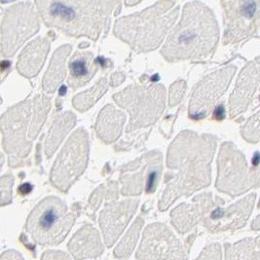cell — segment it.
<instances>
[{
	"instance_id": "obj_1",
	"label": "cell",
	"mask_w": 260,
	"mask_h": 260,
	"mask_svg": "<svg viewBox=\"0 0 260 260\" xmlns=\"http://www.w3.org/2000/svg\"><path fill=\"white\" fill-rule=\"evenodd\" d=\"M217 139L184 131L169 148L167 164L173 171L166 177V186L159 209L166 211L181 196H190L211 183V163Z\"/></svg>"
},
{
	"instance_id": "obj_2",
	"label": "cell",
	"mask_w": 260,
	"mask_h": 260,
	"mask_svg": "<svg viewBox=\"0 0 260 260\" xmlns=\"http://www.w3.org/2000/svg\"><path fill=\"white\" fill-rule=\"evenodd\" d=\"M36 4L47 26L93 40L108 30L111 16L121 9V0H36Z\"/></svg>"
},
{
	"instance_id": "obj_3",
	"label": "cell",
	"mask_w": 260,
	"mask_h": 260,
	"mask_svg": "<svg viewBox=\"0 0 260 260\" xmlns=\"http://www.w3.org/2000/svg\"><path fill=\"white\" fill-rule=\"evenodd\" d=\"M219 28L213 11L199 1L187 3L179 24L168 37L161 54L168 61L205 59L213 54Z\"/></svg>"
},
{
	"instance_id": "obj_4",
	"label": "cell",
	"mask_w": 260,
	"mask_h": 260,
	"mask_svg": "<svg viewBox=\"0 0 260 260\" xmlns=\"http://www.w3.org/2000/svg\"><path fill=\"white\" fill-rule=\"evenodd\" d=\"M177 0H160L144 11L121 18L114 25V35L138 52L159 47L167 32L178 19Z\"/></svg>"
},
{
	"instance_id": "obj_5",
	"label": "cell",
	"mask_w": 260,
	"mask_h": 260,
	"mask_svg": "<svg viewBox=\"0 0 260 260\" xmlns=\"http://www.w3.org/2000/svg\"><path fill=\"white\" fill-rule=\"evenodd\" d=\"M76 214L59 197H47L39 202L27 217L25 229L41 246L60 244L74 225Z\"/></svg>"
},
{
	"instance_id": "obj_6",
	"label": "cell",
	"mask_w": 260,
	"mask_h": 260,
	"mask_svg": "<svg viewBox=\"0 0 260 260\" xmlns=\"http://www.w3.org/2000/svg\"><path fill=\"white\" fill-rule=\"evenodd\" d=\"M119 107L127 109L131 120L127 132L152 125L165 108L166 91L163 85L129 86L113 96Z\"/></svg>"
},
{
	"instance_id": "obj_7",
	"label": "cell",
	"mask_w": 260,
	"mask_h": 260,
	"mask_svg": "<svg viewBox=\"0 0 260 260\" xmlns=\"http://www.w3.org/2000/svg\"><path fill=\"white\" fill-rule=\"evenodd\" d=\"M32 116V101L26 100L9 108L0 117V131L3 135V147L9 156V165L19 168L29 155L32 141L29 128Z\"/></svg>"
},
{
	"instance_id": "obj_8",
	"label": "cell",
	"mask_w": 260,
	"mask_h": 260,
	"mask_svg": "<svg viewBox=\"0 0 260 260\" xmlns=\"http://www.w3.org/2000/svg\"><path fill=\"white\" fill-rule=\"evenodd\" d=\"M259 185L258 164L248 171L245 156L232 142H225L218 156L216 187L234 197Z\"/></svg>"
},
{
	"instance_id": "obj_9",
	"label": "cell",
	"mask_w": 260,
	"mask_h": 260,
	"mask_svg": "<svg viewBox=\"0 0 260 260\" xmlns=\"http://www.w3.org/2000/svg\"><path fill=\"white\" fill-rule=\"evenodd\" d=\"M89 158V137L84 129L73 133L62 147L51 172L52 184L67 192L87 167Z\"/></svg>"
},
{
	"instance_id": "obj_10",
	"label": "cell",
	"mask_w": 260,
	"mask_h": 260,
	"mask_svg": "<svg viewBox=\"0 0 260 260\" xmlns=\"http://www.w3.org/2000/svg\"><path fill=\"white\" fill-rule=\"evenodd\" d=\"M39 28L38 16L30 3H19L10 7L1 24V55L4 58L13 57Z\"/></svg>"
},
{
	"instance_id": "obj_11",
	"label": "cell",
	"mask_w": 260,
	"mask_h": 260,
	"mask_svg": "<svg viewBox=\"0 0 260 260\" xmlns=\"http://www.w3.org/2000/svg\"><path fill=\"white\" fill-rule=\"evenodd\" d=\"M202 217L204 225L212 232H222L229 229L236 230L246 224L256 198V194L252 193L246 198L235 204L223 208L219 206V202H213L211 194L200 195Z\"/></svg>"
},
{
	"instance_id": "obj_12",
	"label": "cell",
	"mask_w": 260,
	"mask_h": 260,
	"mask_svg": "<svg viewBox=\"0 0 260 260\" xmlns=\"http://www.w3.org/2000/svg\"><path fill=\"white\" fill-rule=\"evenodd\" d=\"M223 43L235 44L258 32L260 0H221Z\"/></svg>"
},
{
	"instance_id": "obj_13",
	"label": "cell",
	"mask_w": 260,
	"mask_h": 260,
	"mask_svg": "<svg viewBox=\"0 0 260 260\" xmlns=\"http://www.w3.org/2000/svg\"><path fill=\"white\" fill-rule=\"evenodd\" d=\"M162 173V154L152 151L122 169V194L139 195L145 185L146 193H153Z\"/></svg>"
},
{
	"instance_id": "obj_14",
	"label": "cell",
	"mask_w": 260,
	"mask_h": 260,
	"mask_svg": "<svg viewBox=\"0 0 260 260\" xmlns=\"http://www.w3.org/2000/svg\"><path fill=\"white\" fill-rule=\"evenodd\" d=\"M236 72V67L229 66L215 71L199 83L189 102V117L197 120L209 115L220 96L224 94Z\"/></svg>"
},
{
	"instance_id": "obj_15",
	"label": "cell",
	"mask_w": 260,
	"mask_h": 260,
	"mask_svg": "<svg viewBox=\"0 0 260 260\" xmlns=\"http://www.w3.org/2000/svg\"><path fill=\"white\" fill-rule=\"evenodd\" d=\"M138 259L186 258L184 247L173 232L162 223L149 225L136 254Z\"/></svg>"
},
{
	"instance_id": "obj_16",
	"label": "cell",
	"mask_w": 260,
	"mask_h": 260,
	"mask_svg": "<svg viewBox=\"0 0 260 260\" xmlns=\"http://www.w3.org/2000/svg\"><path fill=\"white\" fill-rule=\"evenodd\" d=\"M139 206L138 200H127L116 204H108L100 216L107 247H111L118 239Z\"/></svg>"
},
{
	"instance_id": "obj_17",
	"label": "cell",
	"mask_w": 260,
	"mask_h": 260,
	"mask_svg": "<svg viewBox=\"0 0 260 260\" xmlns=\"http://www.w3.org/2000/svg\"><path fill=\"white\" fill-rule=\"evenodd\" d=\"M259 86V59L250 61L239 75L235 89L229 100L230 116L234 118L245 112Z\"/></svg>"
},
{
	"instance_id": "obj_18",
	"label": "cell",
	"mask_w": 260,
	"mask_h": 260,
	"mask_svg": "<svg viewBox=\"0 0 260 260\" xmlns=\"http://www.w3.org/2000/svg\"><path fill=\"white\" fill-rule=\"evenodd\" d=\"M50 44L47 37H39L27 44L18 59L17 70L19 73L26 78L36 76L47 58Z\"/></svg>"
},
{
	"instance_id": "obj_19",
	"label": "cell",
	"mask_w": 260,
	"mask_h": 260,
	"mask_svg": "<svg viewBox=\"0 0 260 260\" xmlns=\"http://www.w3.org/2000/svg\"><path fill=\"white\" fill-rule=\"evenodd\" d=\"M71 254L76 259L95 258L104 252L99 232L91 225L80 228L69 244Z\"/></svg>"
},
{
	"instance_id": "obj_20",
	"label": "cell",
	"mask_w": 260,
	"mask_h": 260,
	"mask_svg": "<svg viewBox=\"0 0 260 260\" xmlns=\"http://www.w3.org/2000/svg\"><path fill=\"white\" fill-rule=\"evenodd\" d=\"M69 85L78 89L91 81L99 70V62L92 52L77 51L70 60Z\"/></svg>"
},
{
	"instance_id": "obj_21",
	"label": "cell",
	"mask_w": 260,
	"mask_h": 260,
	"mask_svg": "<svg viewBox=\"0 0 260 260\" xmlns=\"http://www.w3.org/2000/svg\"><path fill=\"white\" fill-rule=\"evenodd\" d=\"M126 115L111 105L105 107L96 121L95 133L99 138L107 144L115 142L121 135Z\"/></svg>"
},
{
	"instance_id": "obj_22",
	"label": "cell",
	"mask_w": 260,
	"mask_h": 260,
	"mask_svg": "<svg viewBox=\"0 0 260 260\" xmlns=\"http://www.w3.org/2000/svg\"><path fill=\"white\" fill-rule=\"evenodd\" d=\"M71 52V45H63L53 55L42 82V88L46 93H54L63 81L67 73L66 61Z\"/></svg>"
},
{
	"instance_id": "obj_23",
	"label": "cell",
	"mask_w": 260,
	"mask_h": 260,
	"mask_svg": "<svg viewBox=\"0 0 260 260\" xmlns=\"http://www.w3.org/2000/svg\"><path fill=\"white\" fill-rule=\"evenodd\" d=\"M75 122L76 116L73 113H71V111H67L56 117L51 129L49 131L45 143V153L47 158H50L55 153L59 144L63 141L64 137L75 125Z\"/></svg>"
},
{
	"instance_id": "obj_24",
	"label": "cell",
	"mask_w": 260,
	"mask_h": 260,
	"mask_svg": "<svg viewBox=\"0 0 260 260\" xmlns=\"http://www.w3.org/2000/svg\"><path fill=\"white\" fill-rule=\"evenodd\" d=\"M201 217V203L198 197H195L194 204H181L172 212V222L180 233L188 232Z\"/></svg>"
},
{
	"instance_id": "obj_25",
	"label": "cell",
	"mask_w": 260,
	"mask_h": 260,
	"mask_svg": "<svg viewBox=\"0 0 260 260\" xmlns=\"http://www.w3.org/2000/svg\"><path fill=\"white\" fill-rule=\"evenodd\" d=\"M51 108V100L44 95H39L32 100V116L29 128V139L35 141L41 130L48 112Z\"/></svg>"
},
{
	"instance_id": "obj_26",
	"label": "cell",
	"mask_w": 260,
	"mask_h": 260,
	"mask_svg": "<svg viewBox=\"0 0 260 260\" xmlns=\"http://www.w3.org/2000/svg\"><path fill=\"white\" fill-rule=\"evenodd\" d=\"M226 259H259V237L226 246Z\"/></svg>"
},
{
	"instance_id": "obj_27",
	"label": "cell",
	"mask_w": 260,
	"mask_h": 260,
	"mask_svg": "<svg viewBox=\"0 0 260 260\" xmlns=\"http://www.w3.org/2000/svg\"><path fill=\"white\" fill-rule=\"evenodd\" d=\"M107 87L108 85L107 78L104 77L91 90L76 95L72 101L73 107L79 111H86L90 107H93L95 102H98L102 98V95L107 92Z\"/></svg>"
},
{
	"instance_id": "obj_28",
	"label": "cell",
	"mask_w": 260,
	"mask_h": 260,
	"mask_svg": "<svg viewBox=\"0 0 260 260\" xmlns=\"http://www.w3.org/2000/svg\"><path fill=\"white\" fill-rule=\"evenodd\" d=\"M143 225V219L142 217H138L137 221L131 227L130 230L126 234V236L122 239L119 243L117 248H115L114 254L118 258H128L135 248V245L140 236V232Z\"/></svg>"
},
{
	"instance_id": "obj_29",
	"label": "cell",
	"mask_w": 260,
	"mask_h": 260,
	"mask_svg": "<svg viewBox=\"0 0 260 260\" xmlns=\"http://www.w3.org/2000/svg\"><path fill=\"white\" fill-rule=\"evenodd\" d=\"M243 137L246 141L251 143L259 142V113L256 112L242 131Z\"/></svg>"
},
{
	"instance_id": "obj_30",
	"label": "cell",
	"mask_w": 260,
	"mask_h": 260,
	"mask_svg": "<svg viewBox=\"0 0 260 260\" xmlns=\"http://www.w3.org/2000/svg\"><path fill=\"white\" fill-rule=\"evenodd\" d=\"M14 177L11 174L5 175L0 178V207L11 204Z\"/></svg>"
},
{
	"instance_id": "obj_31",
	"label": "cell",
	"mask_w": 260,
	"mask_h": 260,
	"mask_svg": "<svg viewBox=\"0 0 260 260\" xmlns=\"http://www.w3.org/2000/svg\"><path fill=\"white\" fill-rule=\"evenodd\" d=\"M186 88V84L184 80H179L178 82L174 83L170 90V106L174 107L177 106L181 101L182 96L184 95Z\"/></svg>"
},
{
	"instance_id": "obj_32",
	"label": "cell",
	"mask_w": 260,
	"mask_h": 260,
	"mask_svg": "<svg viewBox=\"0 0 260 260\" xmlns=\"http://www.w3.org/2000/svg\"><path fill=\"white\" fill-rule=\"evenodd\" d=\"M220 247L218 244H213L210 247L206 248L201 255L198 256V258H209V259H220L221 258V254H220Z\"/></svg>"
},
{
	"instance_id": "obj_33",
	"label": "cell",
	"mask_w": 260,
	"mask_h": 260,
	"mask_svg": "<svg viewBox=\"0 0 260 260\" xmlns=\"http://www.w3.org/2000/svg\"><path fill=\"white\" fill-rule=\"evenodd\" d=\"M43 259H64L70 258V256L61 251H46L42 255Z\"/></svg>"
},
{
	"instance_id": "obj_34",
	"label": "cell",
	"mask_w": 260,
	"mask_h": 260,
	"mask_svg": "<svg viewBox=\"0 0 260 260\" xmlns=\"http://www.w3.org/2000/svg\"><path fill=\"white\" fill-rule=\"evenodd\" d=\"M23 255L16 250H7L1 256L0 259H23Z\"/></svg>"
},
{
	"instance_id": "obj_35",
	"label": "cell",
	"mask_w": 260,
	"mask_h": 260,
	"mask_svg": "<svg viewBox=\"0 0 260 260\" xmlns=\"http://www.w3.org/2000/svg\"><path fill=\"white\" fill-rule=\"evenodd\" d=\"M121 75H122L121 73L117 72L115 75L111 76V80H112V83H111V84H113V86H114V87L118 86L119 84H121V83L123 82V80H124V76H122V77L120 78V76H121Z\"/></svg>"
},
{
	"instance_id": "obj_36",
	"label": "cell",
	"mask_w": 260,
	"mask_h": 260,
	"mask_svg": "<svg viewBox=\"0 0 260 260\" xmlns=\"http://www.w3.org/2000/svg\"><path fill=\"white\" fill-rule=\"evenodd\" d=\"M252 228L254 230H258L259 229V216H257L254 220V224L252 225Z\"/></svg>"
},
{
	"instance_id": "obj_37",
	"label": "cell",
	"mask_w": 260,
	"mask_h": 260,
	"mask_svg": "<svg viewBox=\"0 0 260 260\" xmlns=\"http://www.w3.org/2000/svg\"><path fill=\"white\" fill-rule=\"evenodd\" d=\"M141 1L142 0H126V4L129 5V6H132V5H135V4H137V3L141 2Z\"/></svg>"
},
{
	"instance_id": "obj_38",
	"label": "cell",
	"mask_w": 260,
	"mask_h": 260,
	"mask_svg": "<svg viewBox=\"0 0 260 260\" xmlns=\"http://www.w3.org/2000/svg\"><path fill=\"white\" fill-rule=\"evenodd\" d=\"M3 164H4V156H3V154L0 152V172H1Z\"/></svg>"
},
{
	"instance_id": "obj_39",
	"label": "cell",
	"mask_w": 260,
	"mask_h": 260,
	"mask_svg": "<svg viewBox=\"0 0 260 260\" xmlns=\"http://www.w3.org/2000/svg\"><path fill=\"white\" fill-rule=\"evenodd\" d=\"M1 74H2V73H1V71H0V76H1ZM0 81H1V78H0Z\"/></svg>"
}]
</instances>
